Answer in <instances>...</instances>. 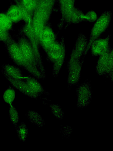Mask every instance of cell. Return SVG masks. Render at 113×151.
I'll return each mask as SVG.
<instances>
[{
    "label": "cell",
    "instance_id": "obj_1",
    "mask_svg": "<svg viewBox=\"0 0 113 151\" xmlns=\"http://www.w3.org/2000/svg\"><path fill=\"white\" fill-rule=\"evenodd\" d=\"M4 44L9 57L16 65L24 68L33 76L39 79L46 78L26 59L17 42L13 38Z\"/></svg>",
    "mask_w": 113,
    "mask_h": 151
},
{
    "label": "cell",
    "instance_id": "obj_2",
    "mask_svg": "<svg viewBox=\"0 0 113 151\" xmlns=\"http://www.w3.org/2000/svg\"><path fill=\"white\" fill-rule=\"evenodd\" d=\"M75 0H59L63 20L60 27L63 28L64 23L67 24V27L71 24L81 22V18L84 13L75 6Z\"/></svg>",
    "mask_w": 113,
    "mask_h": 151
},
{
    "label": "cell",
    "instance_id": "obj_3",
    "mask_svg": "<svg viewBox=\"0 0 113 151\" xmlns=\"http://www.w3.org/2000/svg\"><path fill=\"white\" fill-rule=\"evenodd\" d=\"M111 13L107 11L103 13L96 19L92 27L89 39L81 60L84 62L85 57L89 51L92 43L104 32L109 27L111 21Z\"/></svg>",
    "mask_w": 113,
    "mask_h": 151
},
{
    "label": "cell",
    "instance_id": "obj_4",
    "mask_svg": "<svg viewBox=\"0 0 113 151\" xmlns=\"http://www.w3.org/2000/svg\"><path fill=\"white\" fill-rule=\"evenodd\" d=\"M96 72L100 76H105L113 81V52L109 51L99 56L96 67Z\"/></svg>",
    "mask_w": 113,
    "mask_h": 151
},
{
    "label": "cell",
    "instance_id": "obj_5",
    "mask_svg": "<svg viewBox=\"0 0 113 151\" xmlns=\"http://www.w3.org/2000/svg\"><path fill=\"white\" fill-rule=\"evenodd\" d=\"M16 37L17 39V42L26 59L37 68L41 74L39 65L29 39L21 32L19 35Z\"/></svg>",
    "mask_w": 113,
    "mask_h": 151
},
{
    "label": "cell",
    "instance_id": "obj_6",
    "mask_svg": "<svg viewBox=\"0 0 113 151\" xmlns=\"http://www.w3.org/2000/svg\"><path fill=\"white\" fill-rule=\"evenodd\" d=\"M20 32L24 34L29 40L32 45L36 57L39 65L41 73L46 77L45 70L40 52V44L30 23L27 24L21 29Z\"/></svg>",
    "mask_w": 113,
    "mask_h": 151
},
{
    "label": "cell",
    "instance_id": "obj_7",
    "mask_svg": "<svg viewBox=\"0 0 113 151\" xmlns=\"http://www.w3.org/2000/svg\"><path fill=\"white\" fill-rule=\"evenodd\" d=\"M55 0H40L35 10L32 19L45 24L48 22L53 7Z\"/></svg>",
    "mask_w": 113,
    "mask_h": 151
},
{
    "label": "cell",
    "instance_id": "obj_8",
    "mask_svg": "<svg viewBox=\"0 0 113 151\" xmlns=\"http://www.w3.org/2000/svg\"><path fill=\"white\" fill-rule=\"evenodd\" d=\"M83 64L80 60L68 61L67 68L68 74L67 83L69 87H71L79 82Z\"/></svg>",
    "mask_w": 113,
    "mask_h": 151
},
{
    "label": "cell",
    "instance_id": "obj_9",
    "mask_svg": "<svg viewBox=\"0 0 113 151\" xmlns=\"http://www.w3.org/2000/svg\"><path fill=\"white\" fill-rule=\"evenodd\" d=\"M78 96L77 105L79 107L83 108L90 103L92 94L90 81H85L77 89Z\"/></svg>",
    "mask_w": 113,
    "mask_h": 151
},
{
    "label": "cell",
    "instance_id": "obj_10",
    "mask_svg": "<svg viewBox=\"0 0 113 151\" xmlns=\"http://www.w3.org/2000/svg\"><path fill=\"white\" fill-rule=\"evenodd\" d=\"M88 41L85 35H78L68 61L80 60L87 46Z\"/></svg>",
    "mask_w": 113,
    "mask_h": 151
},
{
    "label": "cell",
    "instance_id": "obj_11",
    "mask_svg": "<svg viewBox=\"0 0 113 151\" xmlns=\"http://www.w3.org/2000/svg\"><path fill=\"white\" fill-rule=\"evenodd\" d=\"M58 35V33H55L48 23L45 27L40 36L39 42L40 47L45 52L57 40Z\"/></svg>",
    "mask_w": 113,
    "mask_h": 151
},
{
    "label": "cell",
    "instance_id": "obj_12",
    "mask_svg": "<svg viewBox=\"0 0 113 151\" xmlns=\"http://www.w3.org/2000/svg\"><path fill=\"white\" fill-rule=\"evenodd\" d=\"M110 36L109 35L104 38H98L93 41L90 48L92 56H100L112 48L110 45Z\"/></svg>",
    "mask_w": 113,
    "mask_h": 151
},
{
    "label": "cell",
    "instance_id": "obj_13",
    "mask_svg": "<svg viewBox=\"0 0 113 151\" xmlns=\"http://www.w3.org/2000/svg\"><path fill=\"white\" fill-rule=\"evenodd\" d=\"M4 76L12 86L25 95L34 99H36L39 97L29 88L21 78H15L8 76Z\"/></svg>",
    "mask_w": 113,
    "mask_h": 151
},
{
    "label": "cell",
    "instance_id": "obj_14",
    "mask_svg": "<svg viewBox=\"0 0 113 151\" xmlns=\"http://www.w3.org/2000/svg\"><path fill=\"white\" fill-rule=\"evenodd\" d=\"M65 47L64 38L62 36L60 40H57L45 52L47 60L49 63H53L59 56Z\"/></svg>",
    "mask_w": 113,
    "mask_h": 151
},
{
    "label": "cell",
    "instance_id": "obj_15",
    "mask_svg": "<svg viewBox=\"0 0 113 151\" xmlns=\"http://www.w3.org/2000/svg\"><path fill=\"white\" fill-rule=\"evenodd\" d=\"M26 83L29 88L39 96L46 92L40 82L39 79L33 76H28L21 78Z\"/></svg>",
    "mask_w": 113,
    "mask_h": 151
},
{
    "label": "cell",
    "instance_id": "obj_16",
    "mask_svg": "<svg viewBox=\"0 0 113 151\" xmlns=\"http://www.w3.org/2000/svg\"><path fill=\"white\" fill-rule=\"evenodd\" d=\"M2 72L4 76H8L15 78H20L23 76L20 69L9 64H4L2 65Z\"/></svg>",
    "mask_w": 113,
    "mask_h": 151
},
{
    "label": "cell",
    "instance_id": "obj_17",
    "mask_svg": "<svg viewBox=\"0 0 113 151\" xmlns=\"http://www.w3.org/2000/svg\"><path fill=\"white\" fill-rule=\"evenodd\" d=\"M6 14L12 22H17L23 19L22 11L18 5L11 6Z\"/></svg>",
    "mask_w": 113,
    "mask_h": 151
},
{
    "label": "cell",
    "instance_id": "obj_18",
    "mask_svg": "<svg viewBox=\"0 0 113 151\" xmlns=\"http://www.w3.org/2000/svg\"><path fill=\"white\" fill-rule=\"evenodd\" d=\"M65 47L63 49L59 56L53 63L52 74L54 77H58L64 63L66 56Z\"/></svg>",
    "mask_w": 113,
    "mask_h": 151
},
{
    "label": "cell",
    "instance_id": "obj_19",
    "mask_svg": "<svg viewBox=\"0 0 113 151\" xmlns=\"http://www.w3.org/2000/svg\"><path fill=\"white\" fill-rule=\"evenodd\" d=\"M26 116L31 123L39 127H42L45 124V122L41 116L34 111H28Z\"/></svg>",
    "mask_w": 113,
    "mask_h": 151
},
{
    "label": "cell",
    "instance_id": "obj_20",
    "mask_svg": "<svg viewBox=\"0 0 113 151\" xmlns=\"http://www.w3.org/2000/svg\"><path fill=\"white\" fill-rule=\"evenodd\" d=\"M39 1L38 0H21L19 1L25 10L32 15L38 6Z\"/></svg>",
    "mask_w": 113,
    "mask_h": 151
},
{
    "label": "cell",
    "instance_id": "obj_21",
    "mask_svg": "<svg viewBox=\"0 0 113 151\" xmlns=\"http://www.w3.org/2000/svg\"><path fill=\"white\" fill-rule=\"evenodd\" d=\"M12 27V22L6 14L0 13V29L9 31Z\"/></svg>",
    "mask_w": 113,
    "mask_h": 151
},
{
    "label": "cell",
    "instance_id": "obj_22",
    "mask_svg": "<svg viewBox=\"0 0 113 151\" xmlns=\"http://www.w3.org/2000/svg\"><path fill=\"white\" fill-rule=\"evenodd\" d=\"M16 132L19 140L24 142L29 134V131L25 123L21 122L16 127Z\"/></svg>",
    "mask_w": 113,
    "mask_h": 151
},
{
    "label": "cell",
    "instance_id": "obj_23",
    "mask_svg": "<svg viewBox=\"0 0 113 151\" xmlns=\"http://www.w3.org/2000/svg\"><path fill=\"white\" fill-rule=\"evenodd\" d=\"M15 96V91L12 86L10 85L4 91L3 97L4 102L9 104H12Z\"/></svg>",
    "mask_w": 113,
    "mask_h": 151
},
{
    "label": "cell",
    "instance_id": "obj_24",
    "mask_svg": "<svg viewBox=\"0 0 113 151\" xmlns=\"http://www.w3.org/2000/svg\"><path fill=\"white\" fill-rule=\"evenodd\" d=\"M9 115L12 124L15 126L18 122L19 116L17 111L12 104H9Z\"/></svg>",
    "mask_w": 113,
    "mask_h": 151
},
{
    "label": "cell",
    "instance_id": "obj_25",
    "mask_svg": "<svg viewBox=\"0 0 113 151\" xmlns=\"http://www.w3.org/2000/svg\"><path fill=\"white\" fill-rule=\"evenodd\" d=\"M49 106L52 113L55 117L59 119L63 118V113L59 106L55 104H51Z\"/></svg>",
    "mask_w": 113,
    "mask_h": 151
},
{
    "label": "cell",
    "instance_id": "obj_26",
    "mask_svg": "<svg viewBox=\"0 0 113 151\" xmlns=\"http://www.w3.org/2000/svg\"><path fill=\"white\" fill-rule=\"evenodd\" d=\"M12 38L9 31L0 29V42H1L5 44L9 41Z\"/></svg>",
    "mask_w": 113,
    "mask_h": 151
},
{
    "label": "cell",
    "instance_id": "obj_27",
    "mask_svg": "<svg viewBox=\"0 0 113 151\" xmlns=\"http://www.w3.org/2000/svg\"><path fill=\"white\" fill-rule=\"evenodd\" d=\"M97 18V16L95 12L91 11L84 14L82 19L83 21L92 22L96 21Z\"/></svg>",
    "mask_w": 113,
    "mask_h": 151
},
{
    "label": "cell",
    "instance_id": "obj_28",
    "mask_svg": "<svg viewBox=\"0 0 113 151\" xmlns=\"http://www.w3.org/2000/svg\"><path fill=\"white\" fill-rule=\"evenodd\" d=\"M19 0V1H21V0Z\"/></svg>",
    "mask_w": 113,
    "mask_h": 151
},
{
    "label": "cell",
    "instance_id": "obj_29",
    "mask_svg": "<svg viewBox=\"0 0 113 151\" xmlns=\"http://www.w3.org/2000/svg\"></svg>",
    "mask_w": 113,
    "mask_h": 151
}]
</instances>
